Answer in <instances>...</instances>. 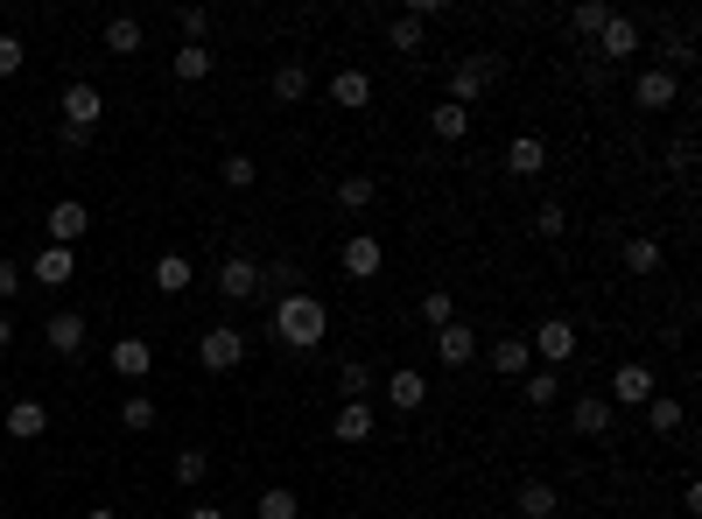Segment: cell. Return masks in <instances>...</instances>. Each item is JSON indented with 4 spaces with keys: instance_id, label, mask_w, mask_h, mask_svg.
Instances as JSON below:
<instances>
[{
    "instance_id": "cell-21",
    "label": "cell",
    "mask_w": 702,
    "mask_h": 519,
    "mask_svg": "<svg viewBox=\"0 0 702 519\" xmlns=\"http://www.w3.org/2000/svg\"><path fill=\"white\" fill-rule=\"evenodd\" d=\"M331 435L337 442H372V408L366 400H345V408L331 414Z\"/></svg>"
},
{
    "instance_id": "cell-12",
    "label": "cell",
    "mask_w": 702,
    "mask_h": 519,
    "mask_svg": "<svg viewBox=\"0 0 702 519\" xmlns=\"http://www.w3.org/2000/svg\"><path fill=\"white\" fill-rule=\"evenodd\" d=\"M337 260H345V274H352V281H372V274H379V260H387V246H379V233H352L345 246H337Z\"/></svg>"
},
{
    "instance_id": "cell-6",
    "label": "cell",
    "mask_w": 702,
    "mask_h": 519,
    "mask_svg": "<svg viewBox=\"0 0 702 519\" xmlns=\"http://www.w3.org/2000/svg\"><path fill=\"white\" fill-rule=\"evenodd\" d=\"M660 387H654V365H639V358H625L618 365V372H612V393H604V400H612V408H647V400H654Z\"/></svg>"
},
{
    "instance_id": "cell-15",
    "label": "cell",
    "mask_w": 702,
    "mask_h": 519,
    "mask_svg": "<svg viewBox=\"0 0 702 519\" xmlns=\"http://www.w3.org/2000/svg\"><path fill=\"white\" fill-rule=\"evenodd\" d=\"M43 344H50L56 358H78V352H85V316H78V310H56V316L43 323Z\"/></svg>"
},
{
    "instance_id": "cell-34",
    "label": "cell",
    "mask_w": 702,
    "mask_h": 519,
    "mask_svg": "<svg viewBox=\"0 0 702 519\" xmlns=\"http://www.w3.org/2000/svg\"><path fill=\"white\" fill-rule=\"evenodd\" d=\"M155 288H162V295H183V288H190V260L183 253H162L155 260Z\"/></svg>"
},
{
    "instance_id": "cell-13",
    "label": "cell",
    "mask_w": 702,
    "mask_h": 519,
    "mask_svg": "<svg viewBox=\"0 0 702 519\" xmlns=\"http://www.w3.org/2000/svg\"><path fill=\"white\" fill-rule=\"evenodd\" d=\"M612 421H618V408L604 393H576V400H569V429H576V435H612Z\"/></svg>"
},
{
    "instance_id": "cell-42",
    "label": "cell",
    "mask_w": 702,
    "mask_h": 519,
    "mask_svg": "<svg viewBox=\"0 0 702 519\" xmlns=\"http://www.w3.org/2000/svg\"><path fill=\"white\" fill-rule=\"evenodd\" d=\"M22 35H8V29H0V78H14V71H22Z\"/></svg>"
},
{
    "instance_id": "cell-1",
    "label": "cell",
    "mask_w": 702,
    "mask_h": 519,
    "mask_svg": "<svg viewBox=\"0 0 702 519\" xmlns=\"http://www.w3.org/2000/svg\"><path fill=\"white\" fill-rule=\"evenodd\" d=\"M274 337L289 344V352H316V344L331 337V302L310 295V288H289V295L274 302Z\"/></svg>"
},
{
    "instance_id": "cell-49",
    "label": "cell",
    "mask_w": 702,
    "mask_h": 519,
    "mask_svg": "<svg viewBox=\"0 0 702 519\" xmlns=\"http://www.w3.org/2000/svg\"><path fill=\"white\" fill-rule=\"evenodd\" d=\"M85 519H120V512H112V506H91V512H85Z\"/></svg>"
},
{
    "instance_id": "cell-24",
    "label": "cell",
    "mask_w": 702,
    "mask_h": 519,
    "mask_svg": "<svg viewBox=\"0 0 702 519\" xmlns=\"http://www.w3.org/2000/svg\"><path fill=\"white\" fill-rule=\"evenodd\" d=\"M71 267H78V260H71V246H43V253H35V267H29V274L43 281V288H64V281H71Z\"/></svg>"
},
{
    "instance_id": "cell-19",
    "label": "cell",
    "mask_w": 702,
    "mask_h": 519,
    "mask_svg": "<svg viewBox=\"0 0 702 519\" xmlns=\"http://www.w3.org/2000/svg\"><path fill=\"white\" fill-rule=\"evenodd\" d=\"M514 512H520V519H555V512H562V491L541 485V477H527L520 498H514Z\"/></svg>"
},
{
    "instance_id": "cell-4",
    "label": "cell",
    "mask_w": 702,
    "mask_h": 519,
    "mask_svg": "<svg viewBox=\"0 0 702 519\" xmlns=\"http://www.w3.org/2000/svg\"><path fill=\"white\" fill-rule=\"evenodd\" d=\"M197 365H204V372H239V365H246V337L233 331V323H212V331L197 337Z\"/></svg>"
},
{
    "instance_id": "cell-9",
    "label": "cell",
    "mask_w": 702,
    "mask_h": 519,
    "mask_svg": "<svg viewBox=\"0 0 702 519\" xmlns=\"http://www.w3.org/2000/svg\"><path fill=\"white\" fill-rule=\"evenodd\" d=\"M674 99H681V78H674V71L654 64V71H639V78H633V106H639V112H668Z\"/></svg>"
},
{
    "instance_id": "cell-5",
    "label": "cell",
    "mask_w": 702,
    "mask_h": 519,
    "mask_svg": "<svg viewBox=\"0 0 702 519\" xmlns=\"http://www.w3.org/2000/svg\"><path fill=\"white\" fill-rule=\"evenodd\" d=\"M212 288H218L225 302H253V295H260V260H253V253H225L218 274H212Z\"/></svg>"
},
{
    "instance_id": "cell-25",
    "label": "cell",
    "mask_w": 702,
    "mask_h": 519,
    "mask_svg": "<svg viewBox=\"0 0 702 519\" xmlns=\"http://www.w3.org/2000/svg\"><path fill=\"white\" fill-rule=\"evenodd\" d=\"M681 421H689V408H681L674 393H654V400H647V429H654V435H681Z\"/></svg>"
},
{
    "instance_id": "cell-18",
    "label": "cell",
    "mask_w": 702,
    "mask_h": 519,
    "mask_svg": "<svg viewBox=\"0 0 702 519\" xmlns=\"http://www.w3.org/2000/svg\"><path fill=\"white\" fill-rule=\"evenodd\" d=\"M548 169V141L541 133H514L506 141V176H541Z\"/></svg>"
},
{
    "instance_id": "cell-2",
    "label": "cell",
    "mask_w": 702,
    "mask_h": 519,
    "mask_svg": "<svg viewBox=\"0 0 702 519\" xmlns=\"http://www.w3.org/2000/svg\"><path fill=\"white\" fill-rule=\"evenodd\" d=\"M499 71H506V56H464V64H450V106H464L471 112V99H478L485 85H499Z\"/></svg>"
},
{
    "instance_id": "cell-8",
    "label": "cell",
    "mask_w": 702,
    "mask_h": 519,
    "mask_svg": "<svg viewBox=\"0 0 702 519\" xmlns=\"http://www.w3.org/2000/svg\"><path fill=\"white\" fill-rule=\"evenodd\" d=\"M43 233H50V246H78V239L91 233V210H85L78 197H56L50 218H43Z\"/></svg>"
},
{
    "instance_id": "cell-39",
    "label": "cell",
    "mask_w": 702,
    "mask_h": 519,
    "mask_svg": "<svg viewBox=\"0 0 702 519\" xmlns=\"http://www.w3.org/2000/svg\"><path fill=\"white\" fill-rule=\"evenodd\" d=\"M534 233H541V239H562V233H569V210H562L555 197H548V204L534 210Z\"/></svg>"
},
{
    "instance_id": "cell-47",
    "label": "cell",
    "mask_w": 702,
    "mask_h": 519,
    "mask_svg": "<svg viewBox=\"0 0 702 519\" xmlns=\"http://www.w3.org/2000/svg\"><path fill=\"white\" fill-rule=\"evenodd\" d=\"M183 519H225V506H190Z\"/></svg>"
},
{
    "instance_id": "cell-36",
    "label": "cell",
    "mask_w": 702,
    "mask_h": 519,
    "mask_svg": "<svg viewBox=\"0 0 702 519\" xmlns=\"http://www.w3.org/2000/svg\"><path fill=\"white\" fill-rule=\"evenodd\" d=\"M337 393H345V400H366V393H372V372H366L358 358H345V365H337Z\"/></svg>"
},
{
    "instance_id": "cell-48",
    "label": "cell",
    "mask_w": 702,
    "mask_h": 519,
    "mask_svg": "<svg viewBox=\"0 0 702 519\" xmlns=\"http://www.w3.org/2000/svg\"><path fill=\"white\" fill-rule=\"evenodd\" d=\"M8 344H14V316L0 310V352H8Z\"/></svg>"
},
{
    "instance_id": "cell-33",
    "label": "cell",
    "mask_w": 702,
    "mask_h": 519,
    "mask_svg": "<svg viewBox=\"0 0 702 519\" xmlns=\"http://www.w3.org/2000/svg\"><path fill=\"white\" fill-rule=\"evenodd\" d=\"M654 267H660V239H647V233L625 239V274H654Z\"/></svg>"
},
{
    "instance_id": "cell-41",
    "label": "cell",
    "mask_w": 702,
    "mask_h": 519,
    "mask_svg": "<svg viewBox=\"0 0 702 519\" xmlns=\"http://www.w3.org/2000/svg\"><path fill=\"white\" fill-rule=\"evenodd\" d=\"M176 477H183V485H204V477H212V456H204V450H183V456H176Z\"/></svg>"
},
{
    "instance_id": "cell-28",
    "label": "cell",
    "mask_w": 702,
    "mask_h": 519,
    "mask_svg": "<svg viewBox=\"0 0 702 519\" xmlns=\"http://www.w3.org/2000/svg\"><path fill=\"white\" fill-rule=\"evenodd\" d=\"M520 400H527V408H555V400H562V372H548V365H541V372H527L520 379Z\"/></svg>"
},
{
    "instance_id": "cell-22",
    "label": "cell",
    "mask_w": 702,
    "mask_h": 519,
    "mask_svg": "<svg viewBox=\"0 0 702 519\" xmlns=\"http://www.w3.org/2000/svg\"><path fill=\"white\" fill-rule=\"evenodd\" d=\"M43 429H50V408H43V400H14V408H8V435H14V442H35Z\"/></svg>"
},
{
    "instance_id": "cell-10",
    "label": "cell",
    "mask_w": 702,
    "mask_h": 519,
    "mask_svg": "<svg viewBox=\"0 0 702 519\" xmlns=\"http://www.w3.org/2000/svg\"><path fill=\"white\" fill-rule=\"evenodd\" d=\"M435 337V365H450V372H464L471 358H478V331L471 323H443V331H429Z\"/></svg>"
},
{
    "instance_id": "cell-35",
    "label": "cell",
    "mask_w": 702,
    "mask_h": 519,
    "mask_svg": "<svg viewBox=\"0 0 702 519\" xmlns=\"http://www.w3.org/2000/svg\"><path fill=\"white\" fill-rule=\"evenodd\" d=\"M422 323H429V331L457 323V302H450V288H429V295H422Z\"/></svg>"
},
{
    "instance_id": "cell-40",
    "label": "cell",
    "mask_w": 702,
    "mask_h": 519,
    "mask_svg": "<svg viewBox=\"0 0 702 519\" xmlns=\"http://www.w3.org/2000/svg\"><path fill=\"white\" fill-rule=\"evenodd\" d=\"M569 22H576L583 35H597L604 22H612V8H604V0H576V14H569Z\"/></svg>"
},
{
    "instance_id": "cell-16",
    "label": "cell",
    "mask_w": 702,
    "mask_h": 519,
    "mask_svg": "<svg viewBox=\"0 0 702 519\" xmlns=\"http://www.w3.org/2000/svg\"><path fill=\"white\" fill-rule=\"evenodd\" d=\"M331 106H337V112H366V106H372V78H366L358 64H345V71L331 78Z\"/></svg>"
},
{
    "instance_id": "cell-3",
    "label": "cell",
    "mask_w": 702,
    "mask_h": 519,
    "mask_svg": "<svg viewBox=\"0 0 702 519\" xmlns=\"http://www.w3.org/2000/svg\"><path fill=\"white\" fill-rule=\"evenodd\" d=\"M527 352L548 358V372H562V365L576 358V323H569V316H541L534 337H527Z\"/></svg>"
},
{
    "instance_id": "cell-46",
    "label": "cell",
    "mask_w": 702,
    "mask_h": 519,
    "mask_svg": "<svg viewBox=\"0 0 702 519\" xmlns=\"http://www.w3.org/2000/svg\"><path fill=\"white\" fill-rule=\"evenodd\" d=\"M14 288H22V267H14V260H0V310H8V295H14Z\"/></svg>"
},
{
    "instance_id": "cell-31",
    "label": "cell",
    "mask_w": 702,
    "mask_h": 519,
    "mask_svg": "<svg viewBox=\"0 0 702 519\" xmlns=\"http://www.w3.org/2000/svg\"><path fill=\"white\" fill-rule=\"evenodd\" d=\"M429 127H435V141H464V133H471V112H464V106H450V99H443V106H435V112H429Z\"/></svg>"
},
{
    "instance_id": "cell-44",
    "label": "cell",
    "mask_w": 702,
    "mask_h": 519,
    "mask_svg": "<svg viewBox=\"0 0 702 519\" xmlns=\"http://www.w3.org/2000/svg\"><path fill=\"white\" fill-rule=\"evenodd\" d=\"M260 281H274L281 295H289V288H295V260H274V267H260Z\"/></svg>"
},
{
    "instance_id": "cell-45",
    "label": "cell",
    "mask_w": 702,
    "mask_h": 519,
    "mask_svg": "<svg viewBox=\"0 0 702 519\" xmlns=\"http://www.w3.org/2000/svg\"><path fill=\"white\" fill-rule=\"evenodd\" d=\"M56 148H64V155H85V148H91V133H78V127H56Z\"/></svg>"
},
{
    "instance_id": "cell-23",
    "label": "cell",
    "mask_w": 702,
    "mask_h": 519,
    "mask_svg": "<svg viewBox=\"0 0 702 519\" xmlns=\"http://www.w3.org/2000/svg\"><path fill=\"white\" fill-rule=\"evenodd\" d=\"M268 91H274V99H281V106H295V99H310V71H302V64H295V56H289V64H274V78H268Z\"/></svg>"
},
{
    "instance_id": "cell-38",
    "label": "cell",
    "mask_w": 702,
    "mask_h": 519,
    "mask_svg": "<svg viewBox=\"0 0 702 519\" xmlns=\"http://www.w3.org/2000/svg\"><path fill=\"white\" fill-rule=\"evenodd\" d=\"M120 421H127L134 435H141V429H155V400H148V393H127V400H120Z\"/></svg>"
},
{
    "instance_id": "cell-27",
    "label": "cell",
    "mask_w": 702,
    "mask_h": 519,
    "mask_svg": "<svg viewBox=\"0 0 702 519\" xmlns=\"http://www.w3.org/2000/svg\"><path fill=\"white\" fill-rule=\"evenodd\" d=\"M253 519H302V498L289 485H268V491L253 498Z\"/></svg>"
},
{
    "instance_id": "cell-37",
    "label": "cell",
    "mask_w": 702,
    "mask_h": 519,
    "mask_svg": "<svg viewBox=\"0 0 702 519\" xmlns=\"http://www.w3.org/2000/svg\"><path fill=\"white\" fill-rule=\"evenodd\" d=\"M218 176H225V190H253L260 162H253V155H225V162H218Z\"/></svg>"
},
{
    "instance_id": "cell-11",
    "label": "cell",
    "mask_w": 702,
    "mask_h": 519,
    "mask_svg": "<svg viewBox=\"0 0 702 519\" xmlns=\"http://www.w3.org/2000/svg\"><path fill=\"white\" fill-rule=\"evenodd\" d=\"M387 408H393V414H422V408H429V372H414V365L387 372Z\"/></svg>"
},
{
    "instance_id": "cell-30",
    "label": "cell",
    "mask_w": 702,
    "mask_h": 519,
    "mask_svg": "<svg viewBox=\"0 0 702 519\" xmlns=\"http://www.w3.org/2000/svg\"><path fill=\"white\" fill-rule=\"evenodd\" d=\"M106 50L112 56H134L141 50V22H134V14H112V22H106Z\"/></svg>"
},
{
    "instance_id": "cell-43",
    "label": "cell",
    "mask_w": 702,
    "mask_h": 519,
    "mask_svg": "<svg viewBox=\"0 0 702 519\" xmlns=\"http://www.w3.org/2000/svg\"><path fill=\"white\" fill-rule=\"evenodd\" d=\"M176 22H183V35H190V43H204V35H212V14H204V8H183Z\"/></svg>"
},
{
    "instance_id": "cell-26",
    "label": "cell",
    "mask_w": 702,
    "mask_h": 519,
    "mask_svg": "<svg viewBox=\"0 0 702 519\" xmlns=\"http://www.w3.org/2000/svg\"><path fill=\"white\" fill-rule=\"evenodd\" d=\"M212 64H218L212 43H183V50H176V78H183V85H204V78H212Z\"/></svg>"
},
{
    "instance_id": "cell-7",
    "label": "cell",
    "mask_w": 702,
    "mask_h": 519,
    "mask_svg": "<svg viewBox=\"0 0 702 519\" xmlns=\"http://www.w3.org/2000/svg\"><path fill=\"white\" fill-rule=\"evenodd\" d=\"M56 106H64V127L91 133V127H99V112H106V91L91 85V78H78V85H64V99H56Z\"/></svg>"
},
{
    "instance_id": "cell-32",
    "label": "cell",
    "mask_w": 702,
    "mask_h": 519,
    "mask_svg": "<svg viewBox=\"0 0 702 519\" xmlns=\"http://www.w3.org/2000/svg\"><path fill=\"white\" fill-rule=\"evenodd\" d=\"M372 197H379L372 176H345V183H337V210H372Z\"/></svg>"
},
{
    "instance_id": "cell-17",
    "label": "cell",
    "mask_w": 702,
    "mask_h": 519,
    "mask_svg": "<svg viewBox=\"0 0 702 519\" xmlns=\"http://www.w3.org/2000/svg\"><path fill=\"white\" fill-rule=\"evenodd\" d=\"M106 358H112V372H120V379H148V372H155V344H148V337H120Z\"/></svg>"
},
{
    "instance_id": "cell-20",
    "label": "cell",
    "mask_w": 702,
    "mask_h": 519,
    "mask_svg": "<svg viewBox=\"0 0 702 519\" xmlns=\"http://www.w3.org/2000/svg\"><path fill=\"white\" fill-rule=\"evenodd\" d=\"M527 365H534L527 337H492V372L499 379H527Z\"/></svg>"
},
{
    "instance_id": "cell-14",
    "label": "cell",
    "mask_w": 702,
    "mask_h": 519,
    "mask_svg": "<svg viewBox=\"0 0 702 519\" xmlns=\"http://www.w3.org/2000/svg\"><path fill=\"white\" fill-rule=\"evenodd\" d=\"M597 56H604V64H625V56H639V22H633V14H612V22L597 29Z\"/></svg>"
},
{
    "instance_id": "cell-29",
    "label": "cell",
    "mask_w": 702,
    "mask_h": 519,
    "mask_svg": "<svg viewBox=\"0 0 702 519\" xmlns=\"http://www.w3.org/2000/svg\"><path fill=\"white\" fill-rule=\"evenodd\" d=\"M387 43L401 50V56H422V43H429V22H414V14H393V22H387Z\"/></svg>"
}]
</instances>
